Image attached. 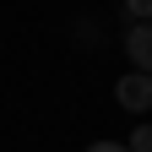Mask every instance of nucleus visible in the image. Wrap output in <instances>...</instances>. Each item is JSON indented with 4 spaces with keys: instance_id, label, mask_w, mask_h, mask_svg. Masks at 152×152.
<instances>
[{
    "instance_id": "f257e3e1",
    "label": "nucleus",
    "mask_w": 152,
    "mask_h": 152,
    "mask_svg": "<svg viewBox=\"0 0 152 152\" xmlns=\"http://www.w3.org/2000/svg\"><path fill=\"white\" fill-rule=\"evenodd\" d=\"M114 103L130 109V114H147L152 109V76H141V71L120 76V82H114Z\"/></svg>"
},
{
    "instance_id": "f03ea898",
    "label": "nucleus",
    "mask_w": 152,
    "mask_h": 152,
    "mask_svg": "<svg viewBox=\"0 0 152 152\" xmlns=\"http://www.w3.org/2000/svg\"><path fill=\"white\" fill-rule=\"evenodd\" d=\"M125 54H130V65L141 76H152V22H136L125 33Z\"/></svg>"
},
{
    "instance_id": "7ed1b4c3",
    "label": "nucleus",
    "mask_w": 152,
    "mask_h": 152,
    "mask_svg": "<svg viewBox=\"0 0 152 152\" xmlns=\"http://www.w3.org/2000/svg\"><path fill=\"white\" fill-rule=\"evenodd\" d=\"M130 152H152V125H136L130 130V141H125Z\"/></svg>"
},
{
    "instance_id": "20e7f679",
    "label": "nucleus",
    "mask_w": 152,
    "mask_h": 152,
    "mask_svg": "<svg viewBox=\"0 0 152 152\" xmlns=\"http://www.w3.org/2000/svg\"><path fill=\"white\" fill-rule=\"evenodd\" d=\"M125 11L136 16V22H152V0H125Z\"/></svg>"
},
{
    "instance_id": "39448f33",
    "label": "nucleus",
    "mask_w": 152,
    "mask_h": 152,
    "mask_svg": "<svg viewBox=\"0 0 152 152\" xmlns=\"http://www.w3.org/2000/svg\"><path fill=\"white\" fill-rule=\"evenodd\" d=\"M87 152H130V147H125V141H92Z\"/></svg>"
}]
</instances>
